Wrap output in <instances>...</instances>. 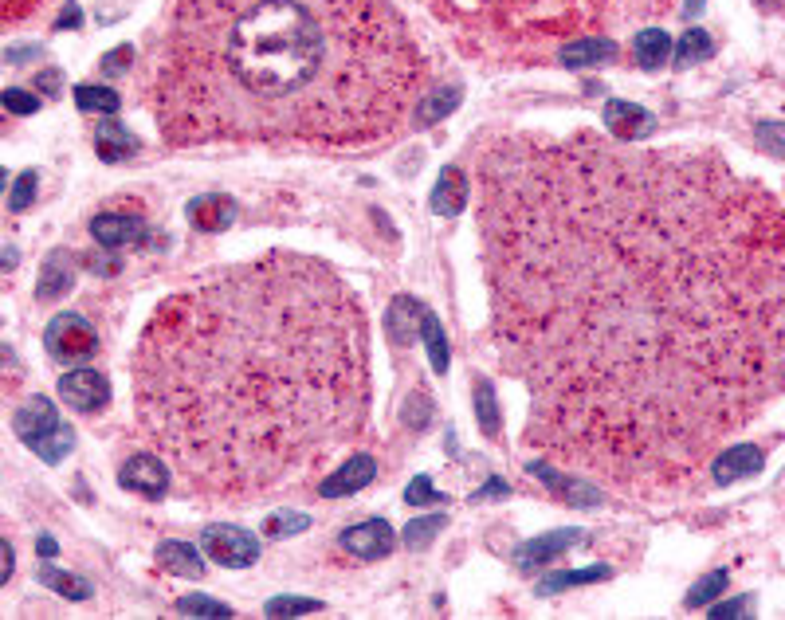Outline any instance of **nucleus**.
<instances>
[{"instance_id": "nucleus-1", "label": "nucleus", "mask_w": 785, "mask_h": 620, "mask_svg": "<svg viewBox=\"0 0 785 620\" xmlns=\"http://www.w3.org/2000/svg\"><path fill=\"white\" fill-rule=\"evenodd\" d=\"M475 216L491 342L546 460L668 495L785 393V208L719 154L495 134Z\"/></svg>"}, {"instance_id": "nucleus-2", "label": "nucleus", "mask_w": 785, "mask_h": 620, "mask_svg": "<svg viewBox=\"0 0 785 620\" xmlns=\"http://www.w3.org/2000/svg\"><path fill=\"white\" fill-rule=\"evenodd\" d=\"M146 436L205 499L295 483L369 416L362 303L322 259L267 252L169 295L134 350Z\"/></svg>"}, {"instance_id": "nucleus-3", "label": "nucleus", "mask_w": 785, "mask_h": 620, "mask_svg": "<svg viewBox=\"0 0 785 620\" xmlns=\"http://www.w3.org/2000/svg\"><path fill=\"white\" fill-rule=\"evenodd\" d=\"M428 67L393 0H173L146 110L169 146H373L413 118Z\"/></svg>"}, {"instance_id": "nucleus-4", "label": "nucleus", "mask_w": 785, "mask_h": 620, "mask_svg": "<svg viewBox=\"0 0 785 620\" xmlns=\"http://www.w3.org/2000/svg\"><path fill=\"white\" fill-rule=\"evenodd\" d=\"M475 4L499 32L523 36L534 48L562 40L566 32L609 28L613 20L668 8V0H475Z\"/></svg>"}, {"instance_id": "nucleus-5", "label": "nucleus", "mask_w": 785, "mask_h": 620, "mask_svg": "<svg viewBox=\"0 0 785 620\" xmlns=\"http://www.w3.org/2000/svg\"><path fill=\"white\" fill-rule=\"evenodd\" d=\"M44 346H48V354H52L55 362L79 365V362H91L99 354V334H95V326L83 314L71 310V314H55L52 322H48Z\"/></svg>"}, {"instance_id": "nucleus-6", "label": "nucleus", "mask_w": 785, "mask_h": 620, "mask_svg": "<svg viewBox=\"0 0 785 620\" xmlns=\"http://www.w3.org/2000/svg\"><path fill=\"white\" fill-rule=\"evenodd\" d=\"M201 546H205V554H209L212 562H220V566H228V569H248L256 558H260V542H256L248 530L228 526V522L209 526V530L201 534Z\"/></svg>"}, {"instance_id": "nucleus-7", "label": "nucleus", "mask_w": 785, "mask_h": 620, "mask_svg": "<svg viewBox=\"0 0 785 620\" xmlns=\"http://www.w3.org/2000/svg\"><path fill=\"white\" fill-rule=\"evenodd\" d=\"M59 397L75 413H103L110 405V381L99 369H71L59 377Z\"/></svg>"}, {"instance_id": "nucleus-8", "label": "nucleus", "mask_w": 785, "mask_h": 620, "mask_svg": "<svg viewBox=\"0 0 785 620\" xmlns=\"http://www.w3.org/2000/svg\"><path fill=\"white\" fill-rule=\"evenodd\" d=\"M118 483L126 487V491H134V495H146V499H161L165 491H169V483H173V475H169V467L161 456H150V452H138V456H130L122 471H118Z\"/></svg>"}, {"instance_id": "nucleus-9", "label": "nucleus", "mask_w": 785, "mask_h": 620, "mask_svg": "<svg viewBox=\"0 0 785 620\" xmlns=\"http://www.w3.org/2000/svg\"><path fill=\"white\" fill-rule=\"evenodd\" d=\"M91 236L95 244L114 252V248H134V244H146L150 232H146V220L138 212H103L91 220Z\"/></svg>"}, {"instance_id": "nucleus-10", "label": "nucleus", "mask_w": 785, "mask_h": 620, "mask_svg": "<svg viewBox=\"0 0 785 620\" xmlns=\"http://www.w3.org/2000/svg\"><path fill=\"white\" fill-rule=\"evenodd\" d=\"M393 546H397V538H393V526L385 518H366V522H358V526H350L342 534V550L354 554V558H362V562L389 558Z\"/></svg>"}, {"instance_id": "nucleus-11", "label": "nucleus", "mask_w": 785, "mask_h": 620, "mask_svg": "<svg viewBox=\"0 0 785 620\" xmlns=\"http://www.w3.org/2000/svg\"><path fill=\"white\" fill-rule=\"evenodd\" d=\"M762 467H766L762 448H754V444H731V448L715 452V460H711V479H715L719 487H731L738 479L758 475Z\"/></svg>"}, {"instance_id": "nucleus-12", "label": "nucleus", "mask_w": 785, "mask_h": 620, "mask_svg": "<svg viewBox=\"0 0 785 620\" xmlns=\"http://www.w3.org/2000/svg\"><path fill=\"white\" fill-rule=\"evenodd\" d=\"M468 201H471L468 173L460 165H444L440 177H436V185H432V212L444 216V220H456V216H464Z\"/></svg>"}, {"instance_id": "nucleus-13", "label": "nucleus", "mask_w": 785, "mask_h": 620, "mask_svg": "<svg viewBox=\"0 0 785 620\" xmlns=\"http://www.w3.org/2000/svg\"><path fill=\"white\" fill-rule=\"evenodd\" d=\"M581 542V530H550V534H538V538H530L523 542L519 550H515V566L519 569H542L550 566L554 558H562L570 546Z\"/></svg>"}, {"instance_id": "nucleus-14", "label": "nucleus", "mask_w": 785, "mask_h": 620, "mask_svg": "<svg viewBox=\"0 0 785 620\" xmlns=\"http://www.w3.org/2000/svg\"><path fill=\"white\" fill-rule=\"evenodd\" d=\"M373 479H377V460L373 456H354V460H346L338 471H330L318 483V495L322 499H342V495H354V491L369 487Z\"/></svg>"}, {"instance_id": "nucleus-15", "label": "nucleus", "mask_w": 785, "mask_h": 620, "mask_svg": "<svg viewBox=\"0 0 785 620\" xmlns=\"http://www.w3.org/2000/svg\"><path fill=\"white\" fill-rule=\"evenodd\" d=\"M605 126H609V134L621 138V142H640V138H648V134L656 130V118H652L644 106L625 103V99H609V103H605Z\"/></svg>"}, {"instance_id": "nucleus-16", "label": "nucleus", "mask_w": 785, "mask_h": 620, "mask_svg": "<svg viewBox=\"0 0 785 620\" xmlns=\"http://www.w3.org/2000/svg\"><path fill=\"white\" fill-rule=\"evenodd\" d=\"M185 216H189V224L197 232H224L236 220V201L224 197V193H201V197H193L185 205Z\"/></svg>"}, {"instance_id": "nucleus-17", "label": "nucleus", "mask_w": 785, "mask_h": 620, "mask_svg": "<svg viewBox=\"0 0 785 620\" xmlns=\"http://www.w3.org/2000/svg\"><path fill=\"white\" fill-rule=\"evenodd\" d=\"M530 475H538L558 499H566L570 507H597L601 503V491L593 487V483H585V479H574V475H558L554 467L546 464V460H538V464L526 467Z\"/></svg>"}, {"instance_id": "nucleus-18", "label": "nucleus", "mask_w": 785, "mask_h": 620, "mask_svg": "<svg viewBox=\"0 0 785 620\" xmlns=\"http://www.w3.org/2000/svg\"><path fill=\"white\" fill-rule=\"evenodd\" d=\"M55 424H59V413L48 397H32L24 401L16 413H12V432L24 440V444H36L40 436H48Z\"/></svg>"}, {"instance_id": "nucleus-19", "label": "nucleus", "mask_w": 785, "mask_h": 620, "mask_svg": "<svg viewBox=\"0 0 785 620\" xmlns=\"http://www.w3.org/2000/svg\"><path fill=\"white\" fill-rule=\"evenodd\" d=\"M558 59L566 67H601V63H613L617 59V40L609 36H581V40H570L558 48Z\"/></svg>"}, {"instance_id": "nucleus-20", "label": "nucleus", "mask_w": 785, "mask_h": 620, "mask_svg": "<svg viewBox=\"0 0 785 620\" xmlns=\"http://www.w3.org/2000/svg\"><path fill=\"white\" fill-rule=\"evenodd\" d=\"M71 283H75V259L71 252H52V256L44 259V267H40V283H36V299L40 303H52L59 295H67L71 291Z\"/></svg>"}, {"instance_id": "nucleus-21", "label": "nucleus", "mask_w": 785, "mask_h": 620, "mask_svg": "<svg viewBox=\"0 0 785 620\" xmlns=\"http://www.w3.org/2000/svg\"><path fill=\"white\" fill-rule=\"evenodd\" d=\"M420 318H424V307L409 295H397L389 303V314H385V334L393 346H409L420 334Z\"/></svg>"}, {"instance_id": "nucleus-22", "label": "nucleus", "mask_w": 785, "mask_h": 620, "mask_svg": "<svg viewBox=\"0 0 785 620\" xmlns=\"http://www.w3.org/2000/svg\"><path fill=\"white\" fill-rule=\"evenodd\" d=\"M95 150L103 161H126L130 154H138V138L122 122H99L95 126Z\"/></svg>"}, {"instance_id": "nucleus-23", "label": "nucleus", "mask_w": 785, "mask_h": 620, "mask_svg": "<svg viewBox=\"0 0 785 620\" xmlns=\"http://www.w3.org/2000/svg\"><path fill=\"white\" fill-rule=\"evenodd\" d=\"M632 52H636V63H640V67L656 71V67L668 63V55H672V36H668L664 28H640V32L632 36Z\"/></svg>"}, {"instance_id": "nucleus-24", "label": "nucleus", "mask_w": 785, "mask_h": 620, "mask_svg": "<svg viewBox=\"0 0 785 620\" xmlns=\"http://www.w3.org/2000/svg\"><path fill=\"white\" fill-rule=\"evenodd\" d=\"M456 106H460V91L456 87H436V91H428V95L417 99V106H413V126H436Z\"/></svg>"}, {"instance_id": "nucleus-25", "label": "nucleus", "mask_w": 785, "mask_h": 620, "mask_svg": "<svg viewBox=\"0 0 785 620\" xmlns=\"http://www.w3.org/2000/svg\"><path fill=\"white\" fill-rule=\"evenodd\" d=\"M157 562H161V569L181 573V577H205V562H201V554L189 542H161L157 546Z\"/></svg>"}, {"instance_id": "nucleus-26", "label": "nucleus", "mask_w": 785, "mask_h": 620, "mask_svg": "<svg viewBox=\"0 0 785 620\" xmlns=\"http://www.w3.org/2000/svg\"><path fill=\"white\" fill-rule=\"evenodd\" d=\"M605 577H613V569L609 566H585V569H562V573H550L542 585H538V593H562V589H574V585H593V581H605Z\"/></svg>"}, {"instance_id": "nucleus-27", "label": "nucleus", "mask_w": 785, "mask_h": 620, "mask_svg": "<svg viewBox=\"0 0 785 620\" xmlns=\"http://www.w3.org/2000/svg\"><path fill=\"white\" fill-rule=\"evenodd\" d=\"M420 338H424V346H428V362L436 373H448V334H444V326H440V318L432 314V310H424V318H420Z\"/></svg>"}, {"instance_id": "nucleus-28", "label": "nucleus", "mask_w": 785, "mask_h": 620, "mask_svg": "<svg viewBox=\"0 0 785 620\" xmlns=\"http://www.w3.org/2000/svg\"><path fill=\"white\" fill-rule=\"evenodd\" d=\"M44 464H59L63 456H71V448H75V428L71 424H55L48 436H40L36 444H28Z\"/></svg>"}, {"instance_id": "nucleus-29", "label": "nucleus", "mask_w": 785, "mask_h": 620, "mask_svg": "<svg viewBox=\"0 0 785 620\" xmlns=\"http://www.w3.org/2000/svg\"><path fill=\"white\" fill-rule=\"evenodd\" d=\"M475 420H479L483 436H491V440H495L499 428H503V420H499V401H495V389H491L487 377L475 381Z\"/></svg>"}, {"instance_id": "nucleus-30", "label": "nucleus", "mask_w": 785, "mask_h": 620, "mask_svg": "<svg viewBox=\"0 0 785 620\" xmlns=\"http://www.w3.org/2000/svg\"><path fill=\"white\" fill-rule=\"evenodd\" d=\"M40 585H48L52 593L67 597V601H87V597H91V581H83V577H75V573H63V569H55V566L40 569Z\"/></svg>"}, {"instance_id": "nucleus-31", "label": "nucleus", "mask_w": 785, "mask_h": 620, "mask_svg": "<svg viewBox=\"0 0 785 620\" xmlns=\"http://www.w3.org/2000/svg\"><path fill=\"white\" fill-rule=\"evenodd\" d=\"M715 55V40L703 32V28H691L683 32V40L676 44V67H691V63H703Z\"/></svg>"}, {"instance_id": "nucleus-32", "label": "nucleus", "mask_w": 785, "mask_h": 620, "mask_svg": "<svg viewBox=\"0 0 785 620\" xmlns=\"http://www.w3.org/2000/svg\"><path fill=\"white\" fill-rule=\"evenodd\" d=\"M75 103L79 110H95V114H114L122 99H118V91H110V87H95V83H83V87H75Z\"/></svg>"}, {"instance_id": "nucleus-33", "label": "nucleus", "mask_w": 785, "mask_h": 620, "mask_svg": "<svg viewBox=\"0 0 785 620\" xmlns=\"http://www.w3.org/2000/svg\"><path fill=\"white\" fill-rule=\"evenodd\" d=\"M307 526H311V515H303V511H275L263 522V534L267 538H291V534H303Z\"/></svg>"}, {"instance_id": "nucleus-34", "label": "nucleus", "mask_w": 785, "mask_h": 620, "mask_svg": "<svg viewBox=\"0 0 785 620\" xmlns=\"http://www.w3.org/2000/svg\"><path fill=\"white\" fill-rule=\"evenodd\" d=\"M723 589H727V573H723V569H715V573L699 577V581L691 585V593H687V609H703V605H711L715 597H723Z\"/></svg>"}, {"instance_id": "nucleus-35", "label": "nucleus", "mask_w": 785, "mask_h": 620, "mask_svg": "<svg viewBox=\"0 0 785 620\" xmlns=\"http://www.w3.org/2000/svg\"><path fill=\"white\" fill-rule=\"evenodd\" d=\"M448 526V518L444 515H428V518H413L409 526H405V546H413V550H424L440 530Z\"/></svg>"}, {"instance_id": "nucleus-36", "label": "nucleus", "mask_w": 785, "mask_h": 620, "mask_svg": "<svg viewBox=\"0 0 785 620\" xmlns=\"http://www.w3.org/2000/svg\"><path fill=\"white\" fill-rule=\"evenodd\" d=\"M36 185H40V173L36 169H24L16 181H12V193H8V212H24V208L36 201Z\"/></svg>"}, {"instance_id": "nucleus-37", "label": "nucleus", "mask_w": 785, "mask_h": 620, "mask_svg": "<svg viewBox=\"0 0 785 620\" xmlns=\"http://www.w3.org/2000/svg\"><path fill=\"white\" fill-rule=\"evenodd\" d=\"M177 613H185V617H232V609H228L224 601H216V597H201V593L181 597V601H177Z\"/></svg>"}, {"instance_id": "nucleus-38", "label": "nucleus", "mask_w": 785, "mask_h": 620, "mask_svg": "<svg viewBox=\"0 0 785 620\" xmlns=\"http://www.w3.org/2000/svg\"><path fill=\"white\" fill-rule=\"evenodd\" d=\"M322 601L314 597H271L267 601V617H303V613H318Z\"/></svg>"}, {"instance_id": "nucleus-39", "label": "nucleus", "mask_w": 785, "mask_h": 620, "mask_svg": "<svg viewBox=\"0 0 785 620\" xmlns=\"http://www.w3.org/2000/svg\"><path fill=\"white\" fill-rule=\"evenodd\" d=\"M401 420H405L413 432H424V428H428V420H432V397H428L424 389H417V393L405 401V413H401Z\"/></svg>"}, {"instance_id": "nucleus-40", "label": "nucleus", "mask_w": 785, "mask_h": 620, "mask_svg": "<svg viewBox=\"0 0 785 620\" xmlns=\"http://www.w3.org/2000/svg\"><path fill=\"white\" fill-rule=\"evenodd\" d=\"M754 138H758V146H762L770 157H785V126L782 122H762Z\"/></svg>"}, {"instance_id": "nucleus-41", "label": "nucleus", "mask_w": 785, "mask_h": 620, "mask_svg": "<svg viewBox=\"0 0 785 620\" xmlns=\"http://www.w3.org/2000/svg\"><path fill=\"white\" fill-rule=\"evenodd\" d=\"M405 503H413V507H428V503H444V495H436V491H432V479H428V475H417V479L409 483V491H405Z\"/></svg>"}, {"instance_id": "nucleus-42", "label": "nucleus", "mask_w": 785, "mask_h": 620, "mask_svg": "<svg viewBox=\"0 0 785 620\" xmlns=\"http://www.w3.org/2000/svg\"><path fill=\"white\" fill-rule=\"evenodd\" d=\"M0 103H4V110H8V114H20V118L40 110V99H36V95H28V91H16V87H12V91H4V95H0Z\"/></svg>"}, {"instance_id": "nucleus-43", "label": "nucleus", "mask_w": 785, "mask_h": 620, "mask_svg": "<svg viewBox=\"0 0 785 620\" xmlns=\"http://www.w3.org/2000/svg\"><path fill=\"white\" fill-rule=\"evenodd\" d=\"M44 0H0V16H4V24H16V20H24L28 12H36Z\"/></svg>"}, {"instance_id": "nucleus-44", "label": "nucleus", "mask_w": 785, "mask_h": 620, "mask_svg": "<svg viewBox=\"0 0 785 620\" xmlns=\"http://www.w3.org/2000/svg\"><path fill=\"white\" fill-rule=\"evenodd\" d=\"M130 59H134V48H126V44H122V48H114V52H106V55H103V63H99V67H103V75H122V71L130 67Z\"/></svg>"}, {"instance_id": "nucleus-45", "label": "nucleus", "mask_w": 785, "mask_h": 620, "mask_svg": "<svg viewBox=\"0 0 785 620\" xmlns=\"http://www.w3.org/2000/svg\"><path fill=\"white\" fill-rule=\"evenodd\" d=\"M754 613V597H734V601H727V605H715L711 609V617L723 620V617H750Z\"/></svg>"}, {"instance_id": "nucleus-46", "label": "nucleus", "mask_w": 785, "mask_h": 620, "mask_svg": "<svg viewBox=\"0 0 785 620\" xmlns=\"http://www.w3.org/2000/svg\"><path fill=\"white\" fill-rule=\"evenodd\" d=\"M507 495H511V487H507L503 479H491L483 491H475V495H471V503H483V499H507Z\"/></svg>"}, {"instance_id": "nucleus-47", "label": "nucleus", "mask_w": 785, "mask_h": 620, "mask_svg": "<svg viewBox=\"0 0 785 620\" xmlns=\"http://www.w3.org/2000/svg\"><path fill=\"white\" fill-rule=\"evenodd\" d=\"M36 91L55 95V91H59V71H40V75H36Z\"/></svg>"}, {"instance_id": "nucleus-48", "label": "nucleus", "mask_w": 785, "mask_h": 620, "mask_svg": "<svg viewBox=\"0 0 785 620\" xmlns=\"http://www.w3.org/2000/svg\"><path fill=\"white\" fill-rule=\"evenodd\" d=\"M79 4H67L63 12H59V20H55V28H79Z\"/></svg>"}, {"instance_id": "nucleus-49", "label": "nucleus", "mask_w": 785, "mask_h": 620, "mask_svg": "<svg viewBox=\"0 0 785 620\" xmlns=\"http://www.w3.org/2000/svg\"><path fill=\"white\" fill-rule=\"evenodd\" d=\"M32 55H40V48H8L4 59H8V63H20V59H32Z\"/></svg>"}, {"instance_id": "nucleus-50", "label": "nucleus", "mask_w": 785, "mask_h": 620, "mask_svg": "<svg viewBox=\"0 0 785 620\" xmlns=\"http://www.w3.org/2000/svg\"><path fill=\"white\" fill-rule=\"evenodd\" d=\"M91 271H99V275H110V271H118V259L95 256V259H91Z\"/></svg>"}, {"instance_id": "nucleus-51", "label": "nucleus", "mask_w": 785, "mask_h": 620, "mask_svg": "<svg viewBox=\"0 0 785 620\" xmlns=\"http://www.w3.org/2000/svg\"><path fill=\"white\" fill-rule=\"evenodd\" d=\"M12 577V542H4V569H0V585Z\"/></svg>"}, {"instance_id": "nucleus-52", "label": "nucleus", "mask_w": 785, "mask_h": 620, "mask_svg": "<svg viewBox=\"0 0 785 620\" xmlns=\"http://www.w3.org/2000/svg\"><path fill=\"white\" fill-rule=\"evenodd\" d=\"M36 546H40V558H55V550H59V546H55V538H48V534H44Z\"/></svg>"}, {"instance_id": "nucleus-53", "label": "nucleus", "mask_w": 785, "mask_h": 620, "mask_svg": "<svg viewBox=\"0 0 785 620\" xmlns=\"http://www.w3.org/2000/svg\"><path fill=\"white\" fill-rule=\"evenodd\" d=\"M707 0H683V16H699Z\"/></svg>"}, {"instance_id": "nucleus-54", "label": "nucleus", "mask_w": 785, "mask_h": 620, "mask_svg": "<svg viewBox=\"0 0 785 620\" xmlns=\"http://www.w3.org/2000/svg\"><path fill=\"white\" fill-rule=\"evenodd\" d=\"M16 267V248H8V256H4V271H12Z\"/></svg>"}]
</instances>
